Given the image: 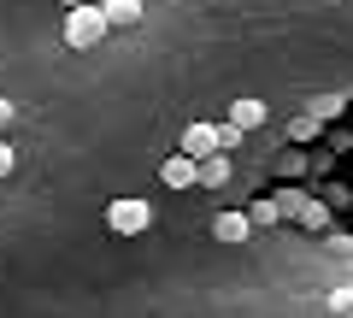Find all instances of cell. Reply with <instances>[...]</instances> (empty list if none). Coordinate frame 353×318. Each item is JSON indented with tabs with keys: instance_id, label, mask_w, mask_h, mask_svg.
<instances>
[{
	"instance_id": "15",
	"label": "cell",
	"mask_w": 353,
	"mask_h": 318,
	"mask_svg": "<svg viewBox=\"0 0 353 318\" xmlns=\"http://www.w3.org/2000/svg\"><path fill=\"white\" fill-rule=\"evenodd\" d=\"M12 166H18V153L6 148V141H0V177H6V171H12Z\"/></svg>"
},
{
	"instance_id": "17",
	"label": "cell",
	"mask_w": 353,
	"mask_h": 318,
	"mask_svg": "<svg viewBox=\"0 0 353 318\" xmlns=\"http://www.w3.org/2000/svg\"><path fill=\"white\" fill-rule=\"evenodd\" d=\"M59 6H65V12H71V6H88V0H59Z\"/></svg>"
},
{
	"instance_id": "2",
	"label": "cell",
	"mask_w": 353,
	"mask_h": 318,
	"mask_svg": "<svg viewBox=\"0 0 353 318\" xmlns=\"http://www.w3.org/2000/svg\"><path fill=\"white\" fill-rule=\"evenodd\" d=\"M148 224H153V206L148 201H112V206H106V230H118V236H141Z\"/></svg>"
},
{
	"instance_id": "4",
	"label": "cell",
	"mask_w": 353,
	"mask_h": 318,
	"mask_svg": "<svg viewBox=\"0 0 353 318\" xmlns=\"http://www.w3.org/2000/svg\"><path fill=\"white\" fill-rule=\"evenodd\" d=\"M183 153H189V159H212V153H218V124H206V118L189 124V130H183Z\"/></svg>"
},
{
	"instance_id": "9",
	"label": "cell",
	"mask_w": 353,
	"mask_h": 318,
	"mask_svg": "<svg viewBox=\"0 0 353 318\" xmlns=\"http://www.w3.org/2000/svg\"><path fill=\"white\" fill-rule=\"evenodd\" d=\"M294 224H306V230H330V206H318V201H301Z\"/></svg>"
},
{
	"instance_id": "13",
	"label": "cell",
	"mask_w": 353,
	"mask_h": 318,
	"mask_svg": "<svg viewBox=\"0 0 353 318\" xmlns=\"http://www.w3.org/2000/svg\"><path fill=\"white\" fill-rule=\"evenodd\" d=\"M312 118H318V124H330V118H341V101H336V95H324V101H312Z\"/></svg>"
},
{
	"instance_id": "11",
	"label": "cell",
	"mask_w": 353,
	"mask_h": 318,
	"mask_svg": "<svg viewBox=\"0 0 353 318\" xmlns=\"http://www.w3.org/2000/svg\"><path fill=\"white\" fill-rule=\"evenodd\" d=\"M241 136H248V130H241V124H230V118H218V153L241 148Z\"/></svg>"
},
{
	"instance_id": "5",
	"label": "cell",
	"mask_w": 353,
	"mask_h": 318,
	"mask_svg": "<svg viewBox=\"0 0 353 318\" xmlns=\"http://www.w3.org/2000/svg\"><path fill=\"white\" fill-rule=\"evenodd\" d=\"M212 236L236 248V242H248V236H253V224H248V212H218L212 218Z\"/></svg>"
},
{
	"instance_id": "16",
	"label": "cell",
	"mask_w": 353,
	"mask_h": 318,
	"mask_svg": "<svg viewBox=\"0 0 353 318\" xmlns=\"http://www.w3.org/2000/svg\"><path fill=\"white\" fill-rule=\"evenodd\" d=\"M12 118H18V112H12V101H6V95H0V130L12 124Z\"/></svg>"
},
{
	"instance_id": "8",
	"label": "cell",
	"mask_w": 353,
	"mask_h": 318,
	"mask_svg": "<svg viewBox=\"0 0 353 318\" xmlns=\"http://www.w3.org/2000/svg\"><path fill=\"white\" fill-rule=\"evenodd\" d=\"M201 183H206V189H218V183H230V159H224V153H212V159H201Z\"/></svg>"
},
{
	"instance_id": "10",
	"label": "cell",
	"mask_w": 353,
	"mask_h": 318,
	"mask_svg": "<svg viewBox=\"0 0 353 318\" xmlns=\"http://www.w3.org/2000/svg\"><path fill=\"white\" fill-rule=\"evenodd\" d=\"M277 218H283L277 201H253V206H248V224H253V230H259V224H277Z\"/></svg>"
},
{
	"instance_id": "3",
	"label": "cell",
	"mask_w": 353,
	"mask_h": 318,
	"mask_svg": "<svg viewBox=\"0 0 353 318\" xmlns=\"http://www.w3.org/2000/svg\"><path fill=\"white\" fill-rule=\"evenodd\" d=\"M159 177H165V189H194V183H201V159H189V153L176 148L171 159L159 166Z\"/></svg>"
},
{
	"instance_id": "14",
	"label": "cell",
	"mask_w": 353,
	"mask_h": 318,
	"mask_svg": "<svg viewBox=\"0 0 353 318\" xmlns=\"http://www.w3.org/2000/svg\"><path fill=\"white\" fill-rule=\"evenodd\" d=\"M330 306H336V312L347 318V312H353V289H336V295H330Z\"/></svg>"
},
{
	"instance_id": "18",
	"label": "cell",
	"mask_w": 353,
	"mask_h": 318,
	"mask_svg": "<svg viewBox=\"0 0 353 318\" xmlns=\"http://www.w3.org/2000/svg\"><path fill=\"white\" fill-rule=\"evenodd\" d=\"M347 318H353V312H347Z\"/></svg>"
},
{
	"instance_id": "7",
	"label": "cell",
	"mask_w": 353,
	"mask_h": 318,
	"mask_svg": "<svg viewBox=\"0 0 353 318\" xmlns=\"http://www.w3.org/2000/svg\"><path fill=\"white\" fill-rule=\"evenodd\" d=\"M101 12H106V24H136V18H141V0H101Z\"/></svg>"
},
{
	"instance_id": "12",
	"label": "cell",
	"mask_w": 353,
	"mask_h": 318,
	"mask_svg": "<svg viewBox=\"0 0 353 318\" xmlns=\"http://www.w3.org/2000/svg\"><path fill=\"white\" fill-rule=\"evenodd\" d=\"M318 130H324V124H318L312 112H301V118H289V136H294V141H312Z\"/></svg>"
},
{
	"instance_id": "1",
	"label": "cell",
	"mask_w": 353,
	"mask_h": 318,
	"mask_svg": "<svg viewBox=\"0 0 353 318\" xmlns=\"http://www.w3.org/2000/svg\"><path fill=\"white\" fill-rule=\"evenodd\" d=\"M106 30H112V24H106L101 0H88V6H71V12H65V41H71V48H94Z\"/></svg>"
},
{
	"instance_id": "6",
	"label": "cell",
	"mask_w": 353,
	"mask_h": 318,
	"mask_svg": "<svg viewBox=\"0 0 353 318\" xmlns=\"http://www.w3.org/2000/svg\"><path fill=\"white\" fill-rule=\"evenodd\" d=\"M230 124L259 130V124H265V101H253V95H248V101H236V106H230Z\"/></svg>"
}]
</instances>
